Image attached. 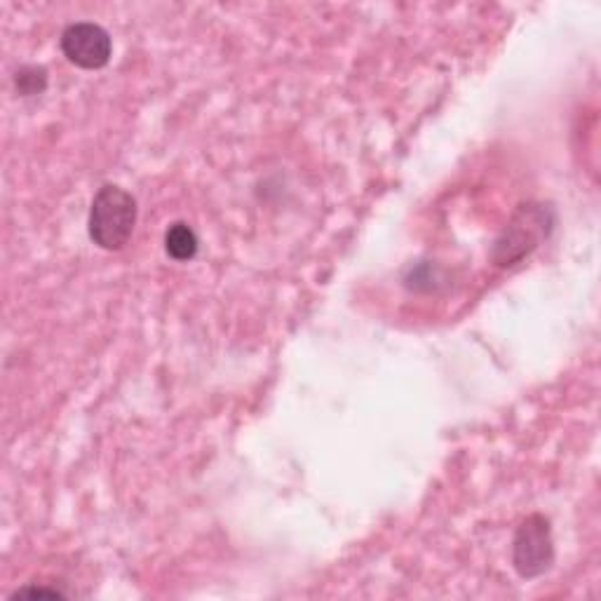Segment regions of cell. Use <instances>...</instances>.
Returning <instances> with one entry per match:
<instances>
[{
    "label": "cell",
    "instance_id": "277c9868",
    "mask_svg": "<svg viewBox=\"0 0 601 601\" xmlns=\"http://www.w3.org/2000/svg\"><path fill=\"white\" fill-rule=\"evenodd\" d=\"M165 251L174 261H191L198 255V235L184 221H177L165 233Z\"/></svg>",
    "mask_w": 601,
    "mask_h": 601
},
{
    "label": "cell",
    "instance_id": "3957f363",
    "mask_svg": "<svg viewBox=\"0 0 601 601\" xmlns=\"http://www.w3.org/2000/svg\"><path fill=\"white\" fill-rule=\"evenodd\" d=\"M61 52H64L73 67L97 71L110 61L114 43H110V36L104 26L92 22H75L61 34Z\"/></svg>",
    "mask_w": 601,
    "mask_h": 601
},
{
    "label": "cell",
    "instance_id": "6da1fadb",
    "mask_svg": "<svg viewBox=\"0 0 601 601\" xmlns=\"http://www.w3.org/2000/svg\"><path fill=\"white\" fill-rule=\"evenodd\" d=\"M137 200L120 186L106 184L92 200L87 231L92 243L106 251H120L137 226Z\"/></svg>",
    "mask_w": 601,
    "mask_h": 601
},
{
    "label": "cell",
    "instance_id": "7a4b0ae2",
    "mask_svg": "<svg viewBox=\"0 0 601 601\" xmlns=\"http://www.w3.org/2000/svg\"><path fill=\"white\" fill-rule=\"evenodd\" d=\"M512 564L521 578H538L555 564V541L550 519L531 515L521 521L512 541Z\"/></svg>",
    "mask_w": 601,
    "mask_h": 601
},
{
    "label": "cell",
    "instance_id": "5b68a950",
    "mask_svg": "<svg viewBox=\"0 0 601 601\" xmlns=\"http://www.w3.org/2000/svg\"><path fill=\"white\" fill-rule=\"evenodd\" d=\"M14 85L22 97H36L47 87V71L43 67H22L14 75Z\"/></svg>",
    "mask_w": 601,
    "mask_h": 601
},
{
    "label": "cell",
    "instance_id": "8992f818",
    "mask_svg": "<svg viewBox=\"0 0 601 601\" xmlns=\"http://www.w3.org/2000/svg\"><path fill=\"white\" fill-rule=\"evenodd\" d=\"M20 597H31V599H59V597H64V592H59V590H47V588H34V585H31V588H22L12 594V599H20Z\"/></svg>",
    "mask_w": 601,
    "mask_h": 601
}]
</instances>
